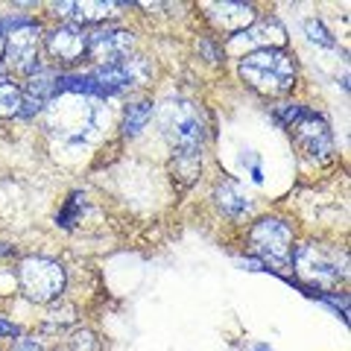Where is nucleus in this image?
Returning <instances> with one entry per match:
<instances>
[{"instance_id": "f257e3e1", "label": "nucleus", "mask_w": 351, "mask_h": 351, "mask_svg": "<svg viewBox=\"0 0 351 351\" xmlns=\"http://www.w3.org/2000/svg\"><path fill=\"white\" fill-rule=\"evenodd\" d=\"M240 76L261 97H284L295 85V62L287 50H255L240 56Z\"/></svg>"}, {"instance_id": "f03ea898", "label": "nucleus", "mask_w": 351, "mask_h": 351, "mask_svg": "<svg viewBox=\"0 0 351 351\" xmlns=\"http://www.w3.org/2000/svg\"><path fill=\"white\" fill-rule=\"evenodd\" d=\"M290 267L295 269V276L307 281L316 290H334L339 287V281L348 278V258L346 252H339L334 246L325 243H304L293 252Z\"/></svg>"}, {"instance_id": "7ed1b4c3", "label": "nucleus", "mask_w": 351, "mask_h": 351, "mask_svg": "<svg viewBox=\"0 0 351 351\" xmlns=\"http://www.w3.org/2000/svg\"><path fill=\"white\" fill-rule=\"evenodd\" d=\"M18 284L36 304H53L64 290V267L53 258L29 255L18 263Z\"/></svg>"}, {"instance_id": "20e7f679", "label": "nucleus", "mask_w": 351, "mask_h": 351, "mask_svg": "<svg viewBox=\"0 0 351 351\" xmlns=\"http://www.w3.org/2000/svg\"><path fill=\"white\" fill-rule=\"evenodd\" d=\"M249 243L252 252L269 267H276L278 272L290 269V258H293V228L278 217H263L252 226L249 232Z\"/></svg>"}, {"instance_id": "39448f33", "label": "nucleus", "mask_w": 351, "mask_h": 351, "mask_svg": "<svg viewBox=\"0 0 351 351\" xmlns=\"http://www.w3.org/2000/svg\"><path fill=\"white\" fill-rule=\"evenodd\" d=\"M161 126L176 149H199L202 147V117L191 103H167L161 108Z\"/></svg>"}, {"instance_id": "423d86ee", "label": "nucleus", "mask_w": 351, "mask_h": 351, "mask_svg": "<svg viewBox=\"0 0 351 351\" xmlns=\"http://www.w3.org/2000/svg\"><path fill=\"white\" fill-rule=\"evenodd\" d=\"M132 47H135V36L129 29H117V27H97L88 32V47L85 56H91L100 68L106 64H120L129 59Z\"/></svg>"}, {"instance_id": "0eeeda50", "label": "nucleus", "mask_w": 351, "mask_h": 351, "mask_svg": "<svg viewBox=\"0 0 351 351\" xmlns=\"http://www.w3.org/2000/svg\"><path fill=\"white\" fill-rule=\"evenodd\" d=\"M38 53H41V29H38L36 21L6 36L3 59H6V64L15 73H24V76L36 73L41 68V64H38Z\"/></svg>"}, {"instance_id": "6e6552de", "label": "nucleus", "mask_w": 351, "mask_h": 351, "mask_svg": "<svg viewBox=\"0 0 351 351\" xmlns=\"http://www.w3.org/2000/svg\"><path fill=\"white\" fill-rule=\"evenodd\" d=\"M293 135H295V144H299V149L307 158H331L334 135H331V129H328V123L319 114L307 112L299 123L293 126Z\"/></svg>"}, {"instance_id": "1a4fd4ad", "label": "nucleus", "mask_w": 351, "mask_h": 351, "mask_svg": "<svg viewBox=\"0 0 351 351\" xmlns=\"http://www.w3.org/2000/svg\"><path fill=\"white\" fill-rule=\"evenodd\" d=\"M144 76H147V64L141 59H135V56L120 62V64H106V68H94L91 71V80L97 85V91H100V97L126 91V88L138 85Z\"/></svg>"}, {"instance_id": "9d476101", "label": "nucleus", "mask_w": 351, "mask_h": 351, "mask_svg": "<svg viewBox=\"0 0 351 351\" xmlns=\"http://www.w3.org/2000/svg\"><path fill=\"white\" fill-rule=\"evenodd\" d=\"M284 41H287V29L281 27V21L278 18H261L249 29H243V32H237V36L228 38L226 50H237L240 44H246L249 53H255V50H281Z\"/></svg>"}, {"instance_id": "9b49d317", "label": "nucleus", "mask_w": 351, "mask_h": 351, "mask_svg": "<svg viewBox=\"0 0 351 351\" xmlns=\"http://www.w3.org/2000/svg\"><path fill=\"white\" fill-rule=\"evenodd\" d=\"M47 53L59 64H76L82 62L85 47H88V32L76 24H62L47 36Z\"/></svg>"}, {"instance_id": "f8f14e48", "label": "nucleus", "mask_w": 351, "mask_h": 351, "mask_svg": "<svg viewBox=\"0 0 351 351\" xmlns=\"http://www.w3.org/2000/svg\"><path fill=\"white\" fill-rule=\"evenodd\" d=\"M208 18L228 38L249 29L258 21L255 6H249V3H208Z\"/></svg>"}, {"instance_id": "ddd939ff", "label": "nucleus", "mask_w": 351, "mask_h": 351, "mask_svg": "<svg viewBox=\"0 0 351 351\" xmlns=\"http://www.w3.org/2000/svg\"><path fill=\"white\" fill-rule=\"evenodd\" d=\"M108 9H112V3H91V0H85V3H56L53 12L64 18L68 24L82 27V24H100V21H106Z\"/></svg>"}, {"instance_id": "4468645a", "label": "nucleus", "mask_w": 351, "mask_h": 351, "mask_svg": "<svg viewBox=\"0 0 351 351\" xmlns=\"http://www.w3.org/2000/svg\"><path fill=\"white\" fill-rule=\"evenodd\" d=\"M214 199L219 205V211H223L226 217H232V219H243L249 214V199L243 193H240V188L232 182V179H226V182H219L217 184V191H214Z\"/></svg>"}, {"instance_id": "2eb2a0df", "label": "nucleus", "mask_w": 351, "mask_h": 351, "mask_svg": "<svg viewBox=\"0 0 351 351\" xmlns=\"http://www.w3.org/2000/svg\"><path fill=\"white\" fill-rule=\"evenodd\" d=\"M59 71H53V68H38L36 73L27 80V88H24V97H29V100H38V103H47L53 100L59 91Z\"/></svg>"}, {"instance_id": "dca6fc26", "label": "nucleus", "mask_w": 351, "mask_h": 351, "mask_svg": "<svg viewBox=\"0 0 351 351\" xmlns=\"http://www.w3.org/2000/svg\"><path fill=\"white\" fill-rule=\"evenodd\" d=\"M202 170V152L199 149H176L173 173L182 179V184H191Z\"/></svg>"}, {"instance_id": "f3484780", "label": "nucleus", "mask_w": 351, "mask_h": 351, "mask_svg": "<svg viewBox=\"0 0 351 351\" xmlns=\"http://www.w3.org/2000/svg\"><path fill=\"white\" fill-rule=\"evenodd\" d=\"M149 120H152V103H147V100L132 103L126 108V114H123V132H126L129 138H135L138 132L149 123Z\"/></svg>"}, {"instance_id": "a211bd4d", "label": "nucleus", "mask_w": 351, "mask_h": 351, "mask_svg": "<svg viewBox=\"0 0 351 351\" xmlns=\"http://www.w3.org/2000/svg\"><path fill=\"white\" fill-rule=\"evenodd\" d=\"M21 106H24V91H21L18 85H12V82L0 85V117H3V120L18 117Z\"/></svg>"}, {"instance_id": "6ab92c4d", "label": "nucleus", "mask_w": 351, "mask_h": 351, "mask_svg": "<svg viewBox=\"0 0 351 351\" xmlns=\"http://www.w3.org/2000/svg\"><path fill=\"white\" fill-rule=\"evenodd\" d=\"M304 114H307V108L299 106V103H281V106H276V120L281 126H287V129H293Z\"/></svg>"}, {"instance_id": "aec40b11", "label": "nucleus", "mask_w": 351, "mask_h": 351, "mask_svg": "<svg viewBox=\"0 0 351 351\" xmlns=\"http://www.w3.org/2000/svg\"><path fill=\"white\" fill-rule=\"evenodd\" d=\"M304 32H307V38L316 41V44H322V47H334V44H337L331 36H328V29L319 24V21H307V24H304Z\"/></svg>"}, {"instance_id": "412c9836", "label": "nucleus", "mask_w": 351, "mask_h": 351, "mask_svg": "<svg viewBox=\"0 0 351 351\" xmlns=\"http://www.w3.org/2000/svg\"><path fill=\"white\" fill-rule=\"evenodd\" d=\"M100 346H97V339L91 331H76L71 337V351H97Z\"/></svg>"}, {"instance_id": "4be33fe9", "label": "nucleus", "mask_w": 351, "mask_h": 351, "mask_svg": "<svg viewBox=\"0 0 351 351\" xmlns=\"http://www.w3.org/2000/svg\"><path fill=\"white\" fill-rule=\"evenodd\" d=\"M73 316H76V311H73V307L71 304H53L50 307V319L53 322H59V325H68V322H73Z\"/></svg>"}, {"instance_id": "5701e85b", "label": "nucleus", "mask_w": 351, "mask_h": 351, "mask_svg": "<svg viewBox=\"0 0 351 351\" xmlns=\"http://www.w3.org/2000/svg\"><path fill=\"white\" fill-rule=\"evenodd\" d=\"M12 351H41V348H38V343H36V339H27V337H21L18 343L12 346Z\"/></svg>"}, {"instance_id": "b1692460", "label": "nucleus", "mask_w": 351, "mask_h": 351, "mask_svg": "<svg viewBox=\"0 0 351 351\" xmlns=\"http://www.w3.org/2000/svg\"><path fill=\"white\" fill-rule=\"evenodd\" d=\"M0 337H18V325L0 316Z\"/></svg>"}, {"instance_id": "393cba45", "label": "nucleus", "mask_w": 351, "mask_h": 351, "mask_svg": "<svg viewBox=\"0 0 351 351\" xmlns=\"http://www.w3.org/2000/svg\"><path fill=\"white\" fill-rule=\"evenodd\" d=\"M202 50L208 53V56H211V62H217V59H219V50L214 47V44H211V41H202Z\"/></svg>"}, {"instance_id": "a878e982", "label": "nucleus", "mask_w": 351, "mask_h": 351, "mask_svg": "<svg viewBox=\"0 0 351 351\" xmlns=\"http://www.w3.org/2000/svg\"><path fill=\"white\" fill-rule=\"evenodd\" d=\"M3 53H6V38L0 36V59H3Z\"/></svg>"}, {"instance_id": "bb28decb", "label": "nucleus", "mask_w": 351, "mask_h": 351, "mask_svg": "<svg viewBox=\"0 0 351 351\" xmlns=\"http://www.w3.org/2000/svg\"><path fill=\"white\" fill-rule=\"evenodd\" d=\"M3 82H6V68L0 64V85H3Z\"/></svg>"}]
</instances>
